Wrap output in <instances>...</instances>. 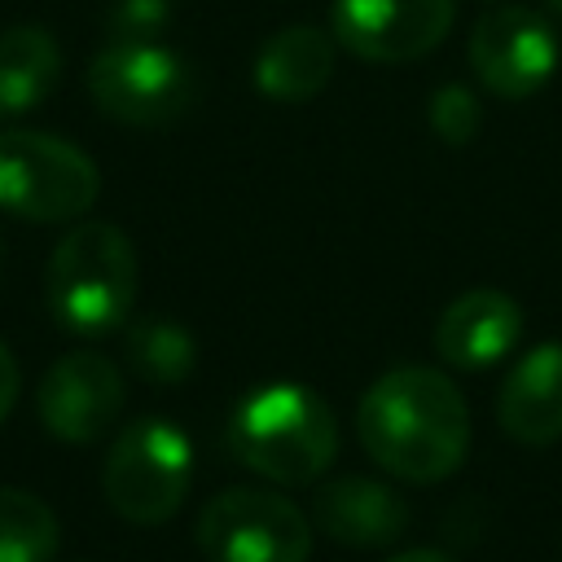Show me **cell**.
<instances>
[{
  "label": "cell",
  "mask_w": 562,
  "mask_h": 562,
  "mask_svg": "<svg viewBox=\"0 0 562 562\" xmlns=\"http://www.w3.org/2000/svg\"><path fill=\"white\" fill-rule=\"evenodd\" d=\"M360 448L404 483H443L470 448V408L448 373L400 364L369 382L356 408Z\"/></svg>",
  "instance_id": "1"
},
{
  "label": "cell",
  "mask_w": 562,
  "mask_h": 562,
  "mask_svg": "<svg viewBox=\"0 0 562 562\" xmlns=\"http://www.w3.org/2000/svg\"><path fill=\"white\" fill-rule=\"evenodd\" d=\"M233 457L268 483H316L338 457V417L303 382H263L228 413Z\"/></svg>",
  "instance_id": "2"
},
{
  "label": "cell",
  "mask_w": 562,
  "mask_h": 562,
  "mask_svg": "<svg viewBox=\"0 0 562 562\" xmlns=\"http://www.w3.org/2000/svg\"><path fill=\"white\" fill-rule=\"evenodd\" d=\"M140 285L136 246L105 220L75 224L48 255L44 294L53 316L75 334H105L132 316Z\"/></svg>",
  "instance_id": "3"
},
{
  "label": "cell",
  "mask_w": 562,
  "mask_h": 562,
  "mask_svg": "<svg viewBox=\"0 0 562 562\" xmlns=\"http://www.w3.org/2000/svg\"><path fill=\"white\" fill-rule=\"evenodd\" d=\"M193 483L189 435L171 417L127 422L101 465V492L110 509L132 527H158L176 518Z\"/></svg>",
  "instance_id": "4"
},
{
  "label": "cell",
  "mask_w": 562,
  "mask_h": 562,
  "mask_svg": "<svg viewBox=\"0 0 562 562\" xmlns=\"http://www.w3.org/2000/svg\"><path fill=\"white\" fill-rule=\"evenodd\" d=\"M97 193L101 171L79 145L35 127H0V211L31 224H66Z\"/></svg>",
  "instance_id": "5"
},
{
  "label": "cell",
  "mask_w": 562,
  "mask_h": 562,
  "mask_svg": "<svg viewBox=\"0 0 562 562\" xmlns=\"http://www.w3.org/2000/svg\"><path fill=\"white\" fill-rule=\"evenodd\" d=\"M88 92L97 110L123 127H167L193 105L198 79L189 61L158 40H110L88 66Z\"/></svg>",
  "instance_id": "6"
},
{
  "label": "cell",
  "mask_w": 562,
  "mask_h": 562,
  "mask_svg": "<svg viewBox=\"0 0 562 562\" xmlns=\"http://www.w3.org/2000/svg\"><path fill=\"white\" fill-rule=\"evenodd\" d=\"M312 531V514L268 487H224L193 527L211 562H307Z\"/></svg>",
  "instance_id": "7"
},
{
  "label": "cell",
  "mask_w": 562,
  "mask_h": 562,
  "mask_svg": "<svg viewBox=\"0 0 562 562\" xmlns=\"http://www.w3.org/2000/svg\"><path fill=\"white\" fill-rule=\"evenodd\" d=\"M465 48H470L474 79L501 101L536 97L558 75V61H562L553 22L527 4H501L483 13Z\"/></svg>",
  "instance_id": "8"
},
{
  "label": "cell",
  "mask_w": 562,
  "mask_h": 562,
  "mask_svg": "<svg viewBox=\"0 0 562 562\" xmlns=\"http://www.w3.org/2000/svg\"><path fill=\"white\" fill-rule=\"evenodd\" d=\"M452 0H334V40L360 61H417L452 31Z\"/></svg>",
  "instance_id": "9"
},
{
  "label": "cell",
  "mask_w": 562,
  "mask_h": 562,
  "mask_svg": "<svg viewBox=\"0 0 562 562\" xmlns=\"http://www.w3.org/2000/svg\"><path fill=\"white\" fill-rule=\"evenodd\" d=\"M123 373L101 351H66L48 364L35 391V408L48 435L66 443H92L101 439L119 413H123Z\"/></svg>",
  "instance_id": "10"
},
{
  "label": "cell",
  "mask_w": 562,
  "mask_h": 562,
  "mask_svg": "<svg viewBox=\"0 0 562 562\" xmlns=\"http://www.w3.org/2000/svg\"><path fill=\"white\" fill-rule=\"evenodd\" d=\"M522 307L514 294L474 285L457 294L435 321V351L452 369H492L522 342Z\"/></svg>",
  "instance_id": "11"
},
{
  "label": "cell",
  "mask_w": 562,
  "mask_h": 562,
  "mask_svg": "<svg viewBox=\"0 0 562 562\" xmlns=\"http://www.w3.org/2000/svg\"><path fill=\"white\" fill-rule=\"evenodd\" d=\"M408 501L395 487L364 474L329 479L312 496V527L351 549H386L408 531Z\"/></svg>",
  "instance_id": "12"
},
{
  "label": "cell",
  "mask_w": 562,
  "mask_h": 562,
  "mask_svg": "<svg viewBox=\"0 0 562 562\" xmlns=\"http://www.w3.org/2000/svg\"><path fill=\"white\" fill-rule=\"evenodd\" d=\"M496 422L509 439L527 448H549L562 439V342H536L514 360L496 391Z\"/></svg>",
  "instance_id": "13"
},
{
  "label": "cell",
  "mask_w": 562,
  "mask_h": 562,
  "mask_svg": "<svg viewBox=\"0 0 562 562\" xmlns=\"http://www.w3.org/2000/svg\"><path fill=\"white\" fill-rule=\"evenodd\" d=\"M334 57H338V40L329 31H321L312 22L281 26L255 53V88L281 105L312 101L325 92V83L334 75Z\"/></svg>",
  "instance_id": "14"
},
{
  "label": "cell",
  "mask_w": 562,
  "mask_h": 562,
  "mask_svg": "<svg viewBox=\"0 0 562 562\" xmlns=\"http://www.w3.org/2000/svg\"><path fill=\"white\" fill-rule=\"evenodd\" d=\"M61 79V48L44 26L0 31V114L35 110Z\"/></svg>",
  "instance_id": "15"
},
{
  "label": "cell",
  "mask_w": 562,
  "mask_h": 562,
  "mask_svg": "<svg viewBox=\"0 0 562 562\" xmlns=\"http://www.w3.org/2000/svg\"><path fill=\"white\" fill-rule=\"evenodd\" d=\"M123 347H127V364L154 382V386H176L193 373L198 364V342L184 325L167 321V316H140L127 325L123 334Z\"/></svg>",
  "instance_id": "16"
},
{
  "label": "cell",
  "mask_w": 562,
  "mask_h": 562,
  "mask_svg": "<svg viewBox=\"0 0 562 562\" xmlns=\"http://www.w3.org/2000/svg\"><path fill=\"white\" fill-rule=\"evenodd\" d=\"M57 514L22 487H0V562H53Z\"/></svg>",
  "instance_id": "17"
},
{
  "label": "cell",
  "mask_w": 562,
  "mask_h": 562,
  "mask_svg": "<svg viewBox=\"0 0 562 562\" xmlns=\"http://www.w3.org/2000/svg\"><path fill=\"white\" fill-rule=\"evenodd\" d=\"M426 119H430V132L443 140V145H470L479 136V123H483V105L479 97L465 88V83H439L426 101Z\"/></svg>",
  "instance_id": "18"
},
{
  "label": "cell",
  "mask_w": 562,
  "mask_h": 562,
  "mask_svg": "<svg viewBox=\"0 0 562 562\" xmlns=\"http://www.w3.org/2000/svg\"><path fill=\"white\" fill-rule=\"evenodd\" d=\"M162 22H167V0H119L110 18L114 40H154Z\"/></svg>",
  "instance_id": "19"
},
{
  "label": "cell",
  "mask_w": 562,
  "mask_h": 562,
  "mask_svg": "<svg viewBox=\"0 0 562 562\" xmlns=\"http://www.w3.org/2000/svg\"><path fill=\"white\" fill-rule=\"evenodd\" d=\"M18 386H22V369L13 360V351L0 342V422L9 417V408L18 404Z\"/></svg>",
  "instance_id": "20"
},
{
  "label": "cell",
  "mask_w": 562,
  "mask_h": 562,
  "mask_svg": "<svg viewBox=\"0 0 562 562\" xmlns=\"http://www.w3.org/2000/svg\"><path fill=\"white\" fill-rule=\"evenodd\" d=\"M386 562H457V558L443 553V549H404V553H395Z\"/></svg>",
  "instance_id": "21"
},
{
  "label": "cell",
  "mask_w": 562,
  "mask_h": 562,
  "mask_svg": "<svg viewBox=\"0 0 562 562\" xmlns=\"http://www.w3.org/2000/svg\"><path fill=\"white\" fill-rule=\"evenodd\" d=\"M549 9H553V13H562V0H549Z\"/></svg>",
  "instance_id": "22"
}]
</instances>
